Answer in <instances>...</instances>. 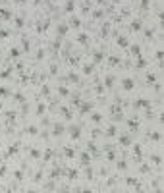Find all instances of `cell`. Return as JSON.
<instances>
[{"label":"cell","mask_w":164,"mask_h":193,"mask_svg":"<svg viewBox=\"0 0 164 193\" xmlns=\"http://www.w3.org/2000/svg\"><path fill=\"white\" fill-rule=\"evenodd\" d=\"M122 85H124V89H126V91H131V89H133V79H124V83H122Z\"/></svg>","instance_id":"obj_1"},{"label":"cell","mask_w":164,"mask_h":193,"mask_svg":"<svg viewBox=\"0 0 164 193\" xmlns=\"http://www.w3.org/2000/svg\"><path fill=\"white\" fill-rule=\"evenodd\" d=\"M118 44H120V47H127V39H126V37H120V39H118Z\"/></svg>","instance_id":"obj_2"},{"label":"cell","mask_w":164,"mask_h":193,"mask_svg":"<svg viewBox=\"0 0 164 193\" xmlns=\"http://www.w3.org/2000/svg\"><path fill=\"white\" fill-rule=\"evenodd\" d=\"M131 29H133V31H137V29H141V21H133V23H131Z\"/></svg>","instance_id":"obj_3"},{"label":"cell","mask_w":164,"mask_h":193,"mask_svg":"<svg viewBox=\"0 0 164 193\" xmlns=\"http://www.w3.org/2000/svg\"><path fill=\"white\" fill-rule=\"evenodd\" d=\"M131 52H133V54H139V52H141V48L137 47V44H133V47H131Z\"/></svg>","instance_id":"obj_4"},{"label":"cell","mask_w":164,"mask_h":193,"mask_svg":"<svg viewBox=\"0 0 164 193\" xmlns=\"http://www.w3.org/2000/svg\"><path fill=\"white\" fill-rule=\"evenodd\" d=\"M145 64H147V62H145L143 58H139V60H137V68H145Z\"/></svg>","instance_id":"obj_5"},{"label":"cell","mask_w":164,"mask_h":193,"mask_svg":"<svg viewBox=\"0 0 164 193\" xmlns=\"http://www.w3.org/2000/svg\"><path fill=\"white\" fill-rule=\"evenodd\" d=\"M147 79H149V83H155V81H157L155 75H147Z\"/></svg>","instance_id":"obj_6"},{"label":"cell","mask_w":164,"mask_h":193,"mask_svg":"<svg viewBox=\"0 0 164 193\" xmlns=\"http://www.w3.org/2000/svg\"><path fill=\"white\" fill-rule=\"evenodd\" d=\"M151 139H155V141H158V139H160V135H158V133H151Z\"/></svg>","instance_id":"obj_7"},{"label":"cell","mask_w":164,"mask_h":193,"mask_svg":"<svg viewBox=\"0 0 164 193\" xmlns=\"http://www.w3.org/2000/svg\"><path fill=\"white\" fill-rule=\"evenodd\" d=\"M152 162H157V164H160V156H158V155H157V156L152 155Z\"/></svg>","instance_id":"obj_8"},{"label":"cell","mask_w":164,"mask_h":193,"mask_svg":"<svg viewBox=\"0 0 164 193\" xmlns=\"http://www.w3.org/2000/svg\"><path fill=\"white\" fill-rule=\"evenodd\" d=\"M137 106H147V100H137Z\"/></svg>","instance_id":"obj_9"},{"label":"cell","mask_w":164,"mask_h":193,"mask_svg":"<svg viewBox=\"0 0 164 193\" xmlns=\"http://www.w3.org/2000/svg\"><path fill=\"white\" fill-rule=\"evenodd\" d=\"M120 141H122V145H129V139H127V137H122Z\"/></svg>","instance_id":"obj_10"},{"label":"cell","mask_w":164,"mask_h":193,"mask_svg":"<svg viewBox=\"0 0 164 193\" xmlns=\"http://www.w3.org/2000/svg\"><path fill=\"white\" fill-rule=\"evenodd\" d=\"M37 110H39V114H42V112H45V104H39V108H37Z\"/></svg>","instance_id":"obj_11"},{"label":"cell","mask_w":164,"mask_h":193,"mask_svg":"<svg viewBox=\"0 0 164 193\" xmlns=\"http://www.w3.org/2000/svg\"><path fill=\"white\" fill-rule=\"evenodd\" d=\"M0 37H2V39H6V37H8V31H0Z\"/></svg>","instance_id":"obj_12"},{"label":"cell","mask_w":164,"mask_h":193,"mask_svg":"<svg viewBox=\"0 0 164 193\" xmlns=\"http://www.w3.org/2000/svg\"><path fill=\"white\" fill-rule=\"evenodd\" d=\"M29 193H33V191H29Z\"/></svg>","instance_id":"obj_13"}]
</instances>
